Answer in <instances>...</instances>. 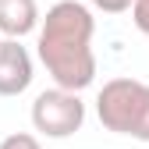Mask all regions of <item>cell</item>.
Masks as SVG:
<instances>
[{
	"instance_id": "1",
	"label": "cell",
	"mask_w": 149,
	"mask_h": 149,
	"mask_svg": "<svg viewBox=\"0 0 149 149\" xmlns=\"http://www.w3.org/2000/svg\"><path fill=\"white\" fill-rule=\"evenodd\" d=\"M96 18L78 0H57L39 29V61L50 71L57 89L82 92L96 78V53H92Z\"/></svg>"
},
{
	"instance_id": "2",
	"label": "cell",
	"mask_w": 149,
	"mask_h": 149,
	"mask_svg": "<svg viewBox=\"0 0 149 149\" xmlns=\"http://www.w3.org/2000/svg\"><path fill=\"white\" fill-rule=\"evenodd\" d=\"M96 114L107 132L149 142V85L139 78H110L100 89Z\"/></svg>"
},
{
	"instance_id": "3",
	"label": "cell",
	"mask_w": 149,
	"mask_h": 149,
	"mask_svg": "<svg viewBox=\"0 0 149 149\" xmlns=\"http://www.w3.org/2000/svg\"><path fill=\"white\" fill-rule=\"evenodd\" d=\"M85 124V103L78 92L68 89H43L32 103V128L46 139H71Z\"/></svg>"
},
{
	"instance_id": "4",
	"label": "cell",
	"mask_w": 149,
	"mask_h": 149,
	"mask_svg": "<svg viewBox=\"0 0 149 149\" xmlns=\"http://www.w3.org/2000/svg\"><path fill=\"white\" fill-rule=\"evenodd\" d=\"M32 85V57L18 39H0V96H22Z\"/></svg>"
},
{
	"instance_id": "5",
	"label": "cell",
	"mask_w": 149,
	"mask_h": 149,
	"mask_svg": "<svg viewBox=\"0 0 149 149\" xmlns=\"http://www.w3.org/2000/svg\"><path fill=\"white\" fill-rule=\"evenodd\" d=\"M39 25L36 0H0V32L7 39H22Z\"/></svg>"
},
{
	"instance_id": "6",
	"label": "cell",
	"mask_w": 149,
	"mask_h": 149,
	"mask_svg": "<svg viewBox=\"0 0 149 149\" xmlns=\"http://www.w3.org/2000/svg\"><path fill=\"white\" fill-rule=\"evenodd\" d=\"M0 149H43V146H39V139L29 135V132H14V135H7L4 142H0Z\"/></svg>"
},
{
	"instance_id": "7",
	"label": "cell",
	"mask_w": 149,
	"mask_h": 149,
	"mask_svg": "<svg viewBox=\"0 0 149 149\" xmlns=\"http://www.w3.org/2000/svg\"><path fill=\"white\" fill-rule=\"evenodd\" d=\"M132 22L142 36H149V0H132Z\"/></svg>"
},
{
	"instance_id": "8",
	"label": "cell",
	"mask_w": 149,
	"mask_h": 149,
	"mask_svg": "<svg viewBox=\"0 0 149 149\" xmlns=\"http://www.w3.org/2000/svg\"><path fill=\"white\" fill-rule=\"evenodd\" d=\"M96 11L103 14H124V11H132V0H89Z\"/></svg>"
}]
</instances>
